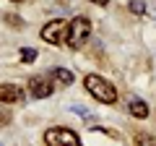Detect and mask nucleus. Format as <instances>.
<instances>
[{
  "mask_svg": "<svg viewBox=\"0 0 156 146\" xmlns=\"http://www.w3.org/2000/svg\"><path fill=\"white\" fill-rule=\"evenodd\" d=\"M52 91H55V84L50 76H31L29 78V94L34 99H47Z\"/></svg>",
  "mask_w": 156,
  "mask_h": 146,
  "instance_id": "obj_5",
  "label": "nucleus"
},
{
  "mask_svg": "<svg viewBox=\"0 0 156 146\" xmlns=\"http://www.w3.org/2000/svg\"><path fill=\"white\" fill-rule=\"evenodd\" d=\"M37 60V50L34 47H23L21 50V63H34Z\"/></svg>",
  "mask_w": 156,
  "mask_h": 146,
  "instance_id": "obj_9",
  "label": "nucleus"
},
{
  "mask_svg": "<svg viewBox=\"0 0 156 146\" xmlns=\"http://www.w3.org/2000/svg\"><path fill=\"white\" fill-rule=\"evenodd\" d=\"M23 97V91L18 89L16 84H0V102H5V104H13Z\"/></svg>",
  "mask_w": 156,
  "mask_h": 146,
  "instance_id": "obj_6",
  "label": "nucleus"
},
{
  "mask_svg": "<svg viewBox=\"0 0 156 146\" xmlns=\"http://www.w3.org/2000/svg\"><path fill=\"white\" fill-rule=\"evenodd\" d=\"M83 86H86V91H89L94 99L104 102V104H115V102H117L115 86H112L107 78H101V76H94V73L86 76V78H83Z\"/></svg>",
  "mask_w": 156,
  "mask_h": 146,
  "instance_id": "obj_1",
  "label": "nucleus"
},
{
  "mask_svg": "<svg viewBox=\"0 0 156 146\" xmlns=\"http://www.w3.org/2000/svg\"><path fill=\"white\" fill-rule=\"evenodd\" d=\"M44 144L47 146H81V138L68 128H50L44 133Z\"/></svg>",
  "mask_w": 156,
  "mask_h": 146,
  "instance_id": "obj_3",
  "label": "nucleus"
},
{
  "mask_svg": "<svg viewBox=\"0 0 156 146\" xmlns=\"http://www.w3.org/2000/svg\"><path fill=\"white\" fill-rule=\"evenodd\" d=\"M89 34H91V24H89V18L76 16L70 24H68V34H65L68 47H70V50H78V47H83V42L89 39Z\"/></svg>",
  "mask_w": 156,
  "mask_h": 146,
  "instance_id": "obj_2",
  "label": "nucleus"
},
{
  "mask_svg": "<svg viewBox=\"0 0 156 146\" xmlns=\"http://www.w3.org/2000/svg\"><path fill=\"white\" fill-rule=\"evenodd\" d=\"M91 3H96V5H107L109 0H91Z\"/></svg>",
  "mask_w": 156,
  "mask_h": 146,
  "instance_id": "obj_12",
  "label": "nucleus"
},
{
  "mask_svg": "<svg viewBox=\"0 0 156 146\" xmlns=\"http://www.w3.org/2000/svg\"><path fill=\"white\" fill-rule=\"evenodd\" d=\"M128 5H130V11H133L135 16H143V13H146V3H143V0H130Z\"/></svg>",
  "mask_w": 156,
  "mask_h": 146,
  "instance_id": "obj_10",
  "label": "nucleus"
},
{
  "mask_svg": "<svg viewBox=\"0 0 156 146\" xmlns=\"http://www.w3.org/2000/svg\"><path fill=\"white\" fill-rule=\"evenodd\" d=\"M8 120H11V118H8V115H0V125H5Z\"/></svg>",
  "mask_w": 156,
  "mask_h": 146,
  "instance_id": "obj_11",
  "label": "nucleus"
},
{
  "mask_svg": "<svg viewBox=\"0 0 156 146\" xmlns=\"http://www.w3.org/2000/svg\"><path fill=\"white\" fill-rule=\"evenodd\" d=\"M13 3H21V0H13Z\"/></svg>",
  "mask_w": 156,
  "mask_h": 146,
  "instance_id": "obj_13",
  "label": "nucleus"
},
{
  "mask_svg": "<svg viewBox=\"0 0 156 146\" xmlns=\"http://www.w3.org/2000/svg\"><path fill=\"white\" fill-rule=\"evenodd\" d=\"M130 115L133 118H148V107L143 99H130Z\"/></svg>",
  "mask_w": 156,
  "mask_h": 146,
  "instance_id": "obj_7",
  "label": "nucleus"
},
{
  "mask_svg": "<svg viewBox=\"0 0 156 146\" xmlns=\"http://www.w3.org/2000/svg\"><path fill=\"white\" fill-rule=\"evenodd\" d=\"M52 76H55L57 81H60V84H73V73L70 71H65V68H55V71H52Z\"/></svg>",
  "mask_w": 156,
  "mask_h": 146,
  "instance_id": "obj_8",
  "label": "nucleus"
},
{
  "mask_svg": "<svg viewBox=\"0 0 156 146\" xmlns=\"http://www.w3.org/2000/svg\"><path fill=\"white\" fill-rule=\"evenodd\" d=\"M65 34H68V24L62 18H55V21L42 26V39L47 45H62L65 42Z\"/></svg>",
  "mask_w": 156,
  "mask_h": 146,
  "instance_id": "obj_4",
  "label": "nucleus"
}]
</instances>
